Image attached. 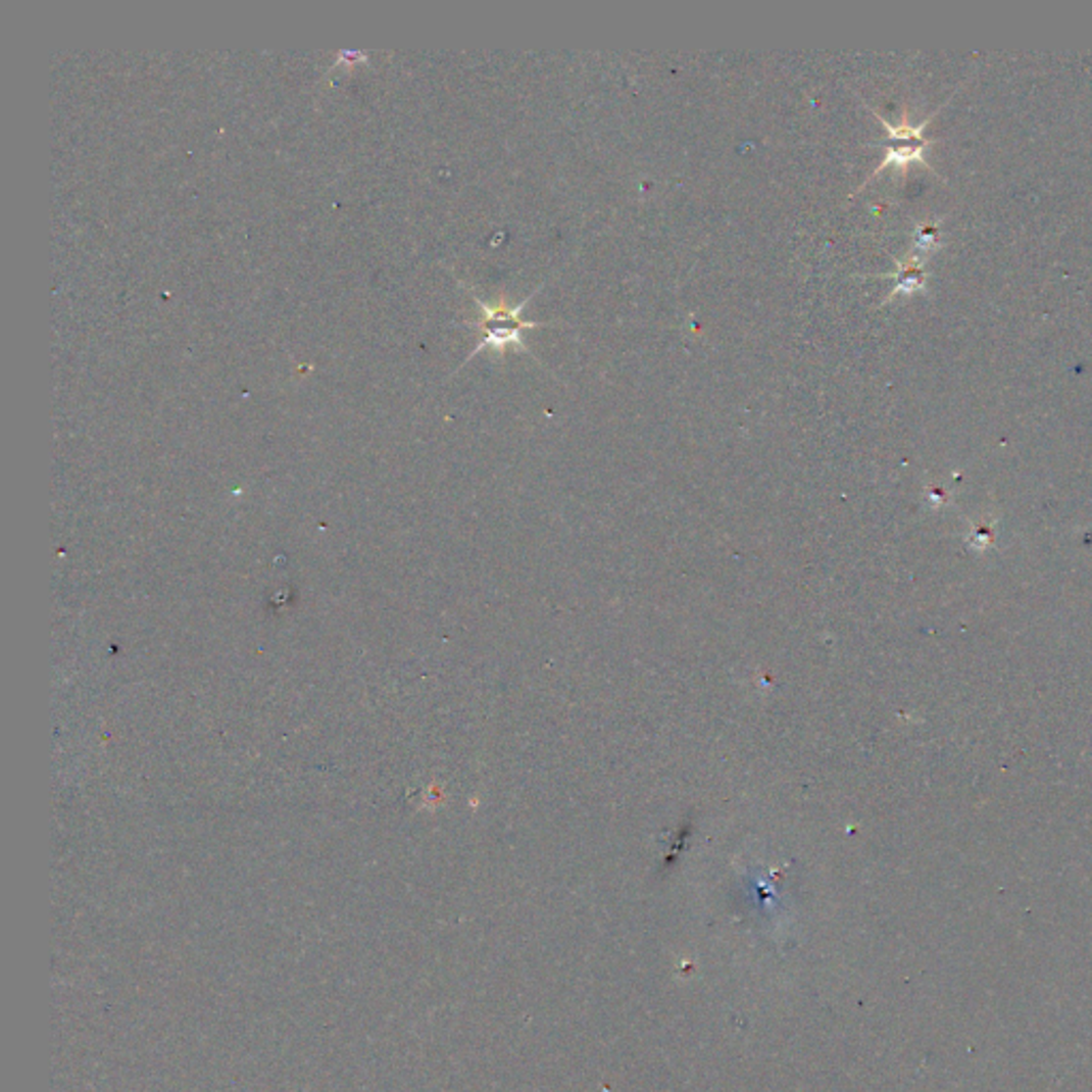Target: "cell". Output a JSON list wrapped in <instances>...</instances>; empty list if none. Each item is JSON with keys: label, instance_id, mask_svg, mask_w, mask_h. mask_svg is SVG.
<instances>
[{"label": "cell", "instance_id": "obj_1", "mask_svg": "<svg viewBox=\"0 0 1092 1092\" xmlns=\"http://www.w3.org/2000/svg\"><path fill=\"white\" fill-rule=\"evenodd\" d=\"M538 291H534L528 299H524L516 305H508L506 301H500L497 305L479 301L483 316H481L477 327L481 329L483 336H481V342H479L477 350H474L469 357H474V354L485 350V348H491V350H497V352H504L508 348L528 350L526 344H524L526 331L528 329H536V327H544L542 322L520 318V314H524V310H526V305L532 301V297Z\"/></svg>", "mask_w": 1092, "mask_h": 1092}, {"label": "cell", "instance_id": "obj_2", "mask_svg": "<svg viewBox=\"0 0 1092 1092\" xmlns=\"http://www.w3.org/2000/svg\"><path fill=\"white\" fill-rule=\"evenodd\" d=\"M877 117H880V115H877ZM929 120H931V117H929ZM929 120H924L920 127H911L907 122V117H903V122H900L898 127H894L888 120H884V117H880V122L888 131V141H886L884 162L875 169L873 178L880 176L888 167L907 169L911 162L926 164L924 162V152H926V148L931 146V141L926 139L922 133H924L926 125H929Z\"/></svg>", "mask_w": 1092, "mask_h": 1092}, {"label": "cell", "instance_id": "obj_3", "mask_svg": "<svg viewBox=\"0 0 1092 1092\" xmlns=\"http://www.w3.org/2000/svg\"><path fill=\"white\" fill-rule=\"evenodd\" d=\"M892 278L894 289L884 303L896 297H911L915 293H922L926 289V278H929L924 271V258L909 252L903 260H896V274Z\"/></svg>", "mask_w": 1092, "mask_h": 1092}, {"label": "cell", "instance_id": "obj_4", "mask_svg": "<svg viewBox=\"0 0 1092 1092\" xmlns=\"http://www.w3.org/2000/svg\"><path fill=\"white\" fill-rule=\"evenodd\" d=\"M941 246L939 242V225L935 222H924V225H917L915 227V235H913V250L911 254L915 256H929L933 254L937 248Z\"/></svg>", "mask_w": 1092, "mask_h": 1092}]
</instances>
